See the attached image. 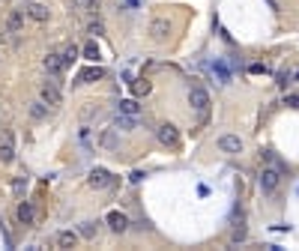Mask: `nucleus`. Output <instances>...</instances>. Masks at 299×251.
<instances>
[{
    "label": "nucleus",
    "mask_w": 299,
    "mask_h": 251,
    "mask_svg": "<svg viewBox=\"0 0 299 251\" xmlns=\"http://www.w3.org/2000/svg\"><path fill=\"white\" fill-rule=\"evenodd\" d=\"M156 135H159V141L165 143V147H177V143H180V132H177V126H173V123L159 126V129H156Z\"/></svg>",
    "instance_id": "nucleus-4"
},
{
    "label": "nucleus",
    "mask_w": 299,
    "mask_h": 251,
    "mask_svg": "<svg viewBox=\"0 0 299 251\" xmlns=\"http://www.w3.org/2000/svg\"><path fill=\"white\" fill-rule=\"evenodd\" d=\"M18 221H21V224H30V221H33V209H30V204H21V206H18Z\"/></svg>",
    "instance_id": "nucleus-19"
},
{
    "label": "nucleus",
    "mask_w": 299,
    "mask_h": 251,
    "mask_svg": "<svg viewBox=\"0 0 299 251\" xmlns=\"http://www.w3.org/2000/svg\"><path fill=\"white\" fill-rule=\"evenodd\" d=\"M21 24H24V15H21V12H12V15L6 18V30H9V33H18Z\"/></svg>",
    "instance_id": "nucleus-15"
},
{
    "label": "nucleus",
    "mask_w": 299,
    "mask_h": 251,
    "mask_svg": "<svg viewBox=\"0 0 299 251\" xmlns=\"http://www.w3.org/2000/svg\"><path fill=\"white\" fill-rule=\"evenodd\" d=\"M278 183H281V168H263L260 171V188H263V194H272L278 188Z\"/></svg>",
    "instance_id": "nucleus-2"
},
{
    "label": "nucleus",
    "mask_w": 299,
    "mask_h": 251,
    "mask_svg": "<svg viewBox=\"0 0 299 251\" xmlns=\"http://www.w3.org/2000/svg\"><path fill=\"white\" fill-rule=\"evenodd\" d=\"M24 12L33 18V21H48V15H51L48 6H45V3H36V0H30V3L24 6Z\"/></svg>",
    "instance_id": "nucleus-9"
},
{
    "label": "nucleus",
    "mask_w": 299,
    "mask_h": 251,
    "mask_svg": "<svg viewBox=\"0 0 299 251\" xmlns=\"http://www.w3.org/2000/svg\"><path fill=\"white\" fill-rule=\"evenodd\" d=\"M57 245L60 248H75L78 245V233L75 230H60L57 233Z\"/></svg>",
    "instance_id": "nucleus-12"
},
{
    "label": "nucleus",
    "mask_w": 299,
    "mask_h": 251,
    "mask_svg": "<svg viewBox=\"0 0 299 251\" xmlns=\"http://www.w3.org/2000/svg\"><path fill=\"white\" fill-rule=\"evenodd\" d=\"M96 230H99V224H96V221H84V224H81V236H84V239H93V236H96Z\"/></svg>",
    "instance_id": "nucleus-18"
},
{
    "label": "nucleus",
    "mask_w": 299,
    "mask_h": 251,
    "mask_svg": "<svg viewBox=\"0 0 299 251\" xmlns=\"http://www.w3.org/2000/svg\"><path fill=\"white\" fill-rule=\"evenodd\" d=\"M99 3V0H78V6H84V9H93Z\"/></svg>",
    "instance_id": "nucleus-28"
},
{
    "label": "nucleus",
    "mask_w": 299,
    "mask_h": 251,
    "mask_svg": "<svg viewBox=\"0 0 299 251\" xmlns=\"http://www.w3.org/2000/svg\"><path fill=\"white\" fill-rule=\"evenodd\" d=\"M278 84H281V87L290 84V75H287V72H281V75H278Z\"/></svg>",
    "instance_id": "nucleus-29"
},
{
    "label": "nucleus",
    "mask_w": 299,
    "mask_h": 251,
    "mask_svg": "<svg viewBox=\"0 0 299 251\" xmlns=\"http://www.w3.org/2000/svg\"><path fill=\"white\" fill-rule=\"evenodd\" d=\"M87 33H93V36H102V33H105L102 21H90V27H87Z\"/></svg>",
    "instance_id": "nucleus-24"
},
{
    "label": "nucleus",
    "mask_w": 299,
    "mask_h": 251,
    "mask_svg": "<svg viewBox=\"0 0 299 251\" xmlns=\"http://www.w3.org/2000/svg\"><path fill=\"white\" fill-rule=\"evenodd\" d=\"M242 239H245V227H236L234 230V242H242Z\"/></svg>",
    "instance_id": "nucleus-27"
},
{
    "label": "nucleus",
    "mask_w": 299,
    "mask_h": 251,
    "mask_svg": "<svg viewBox=\"0 0 299 251\" xmlns=\"http://www.w3.org/2000/svg\"><path fill=\"white\" fill-rule=\"evenodd\" d=\"M12 158H15V138L12 132H3L0 135V165H9Z\"/></svg>",
    "instance_id": "nucleus-3"
},
{
    "label": "nucleus",
    "mask_w": 299,
    "mask_h": 251,
    "mask_svg": "<svg viewBox=\"0 0 299 251\" xmlns=\"http://www.w3.org/2000/svg\"><path fill=\"white\" fill-rule=\"evenodd\" d=\"M30 114L36 117V120H45V117H48V108H45V102H33V105H30Z\"/></svg>",
    "instance_id": "nucleus-17"
},
{
    "label": "nucleus",
    "mask_w": 299,
    "mask_h": 251,
    "mask_svg": "<svg viewBox=\"0 0 299 251\" xmlns=\"http://www.w3.org/2000/svg\"><path fill=\"white\" fill-rule=\"evenodd\" d=\"M135 93H138V96L150 93V81H138V84H135Z\"/></svg>",
    "instance_id": "nucleus-25"
},
{
    "label": "nucleus",
    "mask_w": 299,
    "mask_h": 251,
    "mask_svg": "<svg viewBox=\"0 0 299 251\" xmlns=\"http://www.w3.org/2000/svg\"><path fill=\"white\" fill-rule=\"evenodd\" d=\"M42 66L51 72V75H60V72L66 69V63H63V54H48V57L42 60Z\"/></svg>",
    "instance_id": "nucleus-10"
},
{
    "label": "nucleus",
    "mask_w": 299,
    "mask_h": 251,
    "mask_svg": "<svg viewBox=\"0 0 299 251\" xmlns=\"http://www.w3.org/2000/svg\"><path fill=\"white\" fill-rule=\"evenodd\" d=\"M87 183H90V188H108L111 186V173L105 171V168H96V171H90Z\"/></svg>",
    "instance_id": "nucleus-8"
},
{
    "label": "nucleus",
    "mask_w": 299,
    "mask_h": 251,
    "mask_svg": "<svg viewBox=\"0 0 299 251\" xmlns=\"http://www.w3.org/2000/svg\"><path fill=\"white\" fill-rule=\"evenodd\" d=\"M114 129H135V117H126V114H120L114 120Z\"/></svg>",
    "instance_id": "nucleus-16"
},
{
    "label": "nucleus",
    "mask_w": 299,
    "mask_h": 251,
    "mask_svg": "<svg viewBox=\"0 0 299 251\" xmlns=\"http://www.w3.org/2000/svg\"><path fill=\"white\" fill-rule=\"evenodd\" d=\"M189 105L195 108L201 117H206V111H209V93H206L204 87H191L189 90Z\"/></svg>",
    "instance_id": "nucleus-1"
},
{
    "label": "nucleus",
    "mask_w": 299,
    "mask_h": 251,
    "mask_svg": "<svg viewBox=\"0 0 299 251\" xmlns=\"http://www.w3.org/2000/svg\"><path fill=\"white\" fill-rule=\"evenodd\" d=\"M102 75H105L102 66H90V69H84L81 75H78V81H81V84H90V81H99Z\"/></svg>",
    "instance_id": "nucleus-13"
},
{
    "label": "nucleus",
    "mask_w": 299,
    "mask_h": 251,
    "mask_svg": "<svg viewBox=\"0 0 299 251\" xmlns=\"http://www.w3.org/2000/svg\"><path fill=\"white\" fill-rule=\"evenodd\" d=\"M84 57L96 63V60H99V45H96V42H87V45H84Z\"/></svg>",
    "instance_id": "nucleus-20"
},
{
    "label": "nucleus",
    "mask_w": 299,
    "mask_h": 251,
    "mask_svg": "<svg viewBox=\"0 0 299 251\" xmlns=\"http://www.w3.org/2000/svg\"><path fill=\"white\" fill-rule=\"evenodd\" d=\"M114 143H117V138H114V132L108 129V132L102 135V147H114Z\"/></svg>",
    "instance_id": "nucleus-23"
},
{
    "label": "nucleus",
    "mask_w": 299,
    "mask_h": 251,
    "mask_svg": "<svg viewBox=\"0 0 299 251\" xmlns=\"http://www.w3.org/2000/svg\"><path fill=\"white\" fill-rule=\"evenodd\" d=\"M108 224H111V230L114 233H123V230H126L129 227V219H126V215H123V212H108Z\"/></svg>",
    "instance_id": "nucleus-11"
},
{
    "label": "nucleus",
    "mask_w": 299,
    "mask_h": 251,
    "mask_svg": "<svg viewBox=\"0 0 299 251\" xmlns=\"http://www.w3.org/2000/svg\"><path fill=\"white\" fill-rule=\"evenodd\" d=\"M219 150L227 153V156H236V153H242V141L236 135H221L219 138Z\"/></svg>",
    "instance_id": "nucleus-6"
},
{
    "label": "nucleus",
    "mask_w": 299,
    "mask_h": 251,
    "mask_svg": "<svg viewBox=\"0 0 299 251\" xmlns=\"http://www.w3.org/2000/svg\"><path fill=\"white\" fill-rule=\"evenodd\" d=\"M150 36L156 42H165L168 36H171V24H168V18H156V21L150 24Z\"/></svg>",
    "instance_id": "nucleus-7"
},
{
    "label": "nucleus",
    "mask_w": 299,
    "mask_h": 251,
    "mask_svg": "<svg viewBox=\"0 0 299 251\" xmlns=\"http://www.w3.org/2000/svg\"><path fill=\"white\" fill-rule=\"evenodd\" d=\"M39 96H42V102H45V105H60V99H63L54 81H45V84L39 87Z\"/></svg>",
    "instance_id": "nucleus-5"
},
{
    "label": "nucleus",
    "mask_w": 299,
    "mask_h": 251,
    "mask_svg": "<svg viewBox=\"0 0 299 251\" xmlns=\"http://www.w3.org/2000/svg\"><path fill=\"white\" fill-rule=\"evenodd\" d=\"M117 108H120V114H126V117H138V114H141V105H138L135 99H123Z\"/></svg>",
    "instance_id": "nucleus-14"
},
{
    "label": "nucleus",
    "mask_w": 299,
    "mask_h": 251,
    "mask_svg": "<svg viewBox=\"0 0 299 251\" xmlns=\"http://www.w3.org/2000/svg\"><path fill=\"white\" fill-rule=\"evenodd\" d=\"M75 57H78V48H75V45H69V48L63 51V63L69 66V63H72V60H75Z\"/></svg>",
    "instance_id": "nucleus-21"
},
{
    "label": "nucleus",
    "mask_w": 299,
    "mask_h": 251,
    "mask_svg": "<svg viewBox=\"0 0 299 251\" xmlns=\"http://www.w3.org/2000/svg\"><path fill=\"white\" fill-rule=\"evenodd\" d=\"M287 105H296V108H299V96H287Z\"/></svg>",
    "instance_id": "nucleus-30"
},
{
    "label": "nucleus",
    "mask_w": 299,
    "mask_h": 251,
    "mask_svg": "<svg viewBox=\"0 0 299 251\" xmlns=\"http://www.w3.org/2000/svg\"><path fill=\"white\" fill-rule=\"evenodd\" d=\"M249 72H252V75H267V63H252Z\"/></svg>",
    "instance_id": "nucleus-22"
},
{
    "label": "nucleus",
    "mask_w": 299,
    "mask_h": 251,
    "mask_svg": "<svg viewBox=\"0 0 299 251\" xmlns=\"http://www.w3.org/2000/svg\"><path fill=\"white\" fill-rule=\"evenodd\" d=\"M24 186H27V176H18V179H15V191H18V194L24 191Z\"/></svg>",
    "instance_id": "nucleus-26"
}]
</instances>
